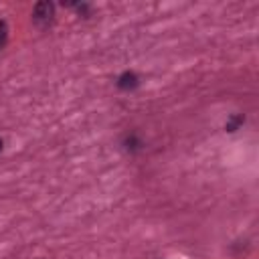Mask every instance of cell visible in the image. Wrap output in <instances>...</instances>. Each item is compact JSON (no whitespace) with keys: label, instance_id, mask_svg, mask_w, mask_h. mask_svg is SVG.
<instances>
[{"label":"cell","instance_id":"5","mask_svg":"<svg viewBox=\"0 0 259 259\" xmlns=\"http://www.w3.org/2000/svg\"><path fill=\"white\" fill-rule=\"evenodd\" d=\"M0 152H2V140H0Z\"/></svg>","mask_w":259,"mask_h":259},{"label":"cell","instance_id":"4","mask_svg":"<svg viewBox=\"0 0 259 259\" xmlns=\"http://www.w3.org/2000/svg\"><path fill=\"white\" fill-rule=\"evenodd\" d=\"M241 121H243V117H241V115L233 117V119H231V123H227V130H229V132H235V127H237Z\"/></svg>","mask_w":259,"mask_h":259},{"label":"cell","instance_id":"2","mask_svg":"<svg viewBox=\"0 0 259 259\" xmlns=\"http://www.w3.org/2000/svg\"><path fill=\"white\" fill-rule=\"evenodd\" d=\"M117 85H119L121 89H134V87L138 85V77H136L134 73H123V75L119 77Z\"/></svg>","mask_w":259,"mask_h":259},{"label":"cell","instance_id":"3","mask_svg":"<svg viewBox=\"0 0 259 259\" xmlns=\"http://www.w3.org/2000/svg\"><path fill=\"white\" fill-rule=\"evenodd\" d=\"M6 36H8V28H6V22H4V20H0V49L4 47V42H6Z\"/></svg>","mask_w":259,"mask_h":259},{"label":"cell","instance_id":"1","mask_svg":"<svg viewBox=\"0 0 259 259\" xmlns=\"http://www.w3.org/2000/svg\"><path fill=\"white\" fill-rule=\"evenodd\" d=\"M32 20H34L38 26L51 24V20H53V4H51V2H38V4L34 6Z\"/></svg>","mask_w":259,"mask_h":259}]
</instances>
